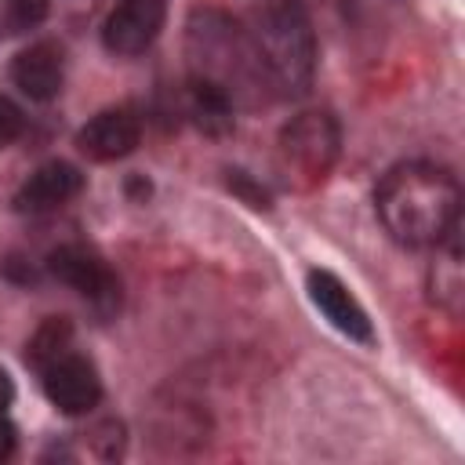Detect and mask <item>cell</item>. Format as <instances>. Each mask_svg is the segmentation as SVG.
Here are the masks:
<instances>
[{
	"label": "cell",
	"instance_id": "2e32d148",
	"mask_svg": "<svg viewBox=\"0 0 465 465\" xmlns=\"http://www.w3.org/2000/svg\"><path fill=\"white\" fill-rule=\"evenodd\" d=\"M22 127H25L22 109H18L11 98H4V94H0V149H4V145H11V142L22 134Z\"/></svg>",
	"mask_w": 465,
	"mask_h": 465
},
{
	"label": "cell",
	"instance_id": "7a4b0ae2",
	"mask_svg": "<svg viewBox=\"0 0 465 465\" xmlns=\"http://www.w3.org/2000/svg\"><path fill=\"white\" fill-rule=\"evenodd\" d=\"M378 214L389 236L403 247H440L458 229V182L432 163H400L378 185Z\"/></svg>",
	"mask_w": 465,
	"mask_h": 465
},
{
	"label": "cell",
	"instance_id": "e0dca14e",
	"mask_svg": "<svg viewBox=\"0 0 465 465\" xmlns=\"http://www.w3.org/2000/svg\"><path fill=\"white\" fill-rule=\"evenodd\" d=\"M11 450H15V425L0 414V461H4Z\"/></svg>",
	"mask_w": 465,
	"mask_h": 465
},
{
	"label": "cell",
	"instance_id": "5b68a950",
	"mask_svg": "<svg viewBox=\"0 0 465 465\" xmlns=\"http://www.w3.org/2000/svg\"><path fill=\"white\" fill-rule=\"evenodd\" d=\"M47 269L54 280L69 283L73 291H80L87 302H94L102 312H109L120 302V280L113 276V269L87 247L80 243H65L58 251H51Z\"/></svg>",
	"mask_w": 465,
	"mask_h": 465
},
{
	"label": "cell",
	"instance_id": "9c48e42d",
	"mask_svg": "<svg viewBox=\"0 0 465 465\" xmlns=\"http://www.w3.org/2000/svg\"><path fill=\"white\" fill-rule=\"evenodd\" d=\"M309 298H312V305L331 320V327H338L345 338H352V341H371V338H374L363 305L349 294V287H345L334 272L312 269V272H309Z\"/></svg>",
	"mask_w": 465,
	"mask_h": 465
},
{
	"label": "cell",
	"instance_id": "6da1fadb",
	"mask_svg": "<svg viewBox=\"0 0 465 465\" xmlns=\"http://www.w3.org/2000/svg\"><path fill=\"white\" fill-rule=\"evenodd\" d=\"M185 51H189L193 84L218 94L229 109L265 102L272 80L262 65L251 33L240 29L229 15L214 7L193 11L185 25Z\"/></svg>",
	"mask_w": 465,
	"mask_h": 465
},
{
	"label": "cell",
	"instance_id": "52a82bcc",
	"mask_svg": "<svg viewBox=\"0 0 465 465\" xmlns=\"http://www.w3.org/2000/svg\"><path fill=\"white\" fill-rule=\"evenodd\" d=\"M163 25V0H120L105 25H102V44L113 54H142Z\"/></svg>",
	"mask_w": 465,
	"mask_h": 465
},
{
	"label": "cell",
	"instance_id": "4fadbf2b",
	"mask_svg": "<svg viewBox=\"0 0 465 465\" xmlns=\"http://www.w3.org/2000/svg\"><path fill=\"white\" fill-rule=\"evenodd\" d=\"M69 338H73V327H69L62 316H54V320H47V323L29 338L25 360H29L33 367H44V363H51L54 356H62V352L69 349Z\"/></svg>",
	"mask_w": 465,
	"mask_h": 465
},
{
	"label": "cell",
	"instance_id": "277c9868",
	"mask_svg": "<svg viewBox=\"0 0 465 465\" xmlns=\"http://www.w3.org/2000/svg\"><path fill=\"white\" fill-rule=\"evenodd\" d=\"M334 156H338V124L327 113H302L280 131L276 142L280 171L302 189L323 182Z\"/></svg>",
	"mask_w": 465,
	"mask_h": 465
},
{
	"label": "cell",
	"instance_id": "8992f818",
	"mask_svg": "<svg viewBox=\"0 0 465 465\" xmlns=\"http://www.w3.org/2000/svg\"><path fill=\"white\" fill-rule=\"evenodd\" d=\"M44 374V392L47 400L62 411V414H84L102 400V381L98 371L91 367V360H84L80 352H62L51 363L40 367Z\"/></svg>",
	"mask_w": 465,
	"mask_h": 465
},
{
	"label": "cell",
	"instance_id": "9a60e30c",
	"mask_svg": "<svg viewBox=\"0 0 465 465\" xmlns=\"http://www.w3.org/2000/svg\"><path fill=\"white\" fill-rule=\"evenodd\" d=\"M47 11V0H7V18L15 29H25V25H36Z\"/></svg>",
	"mask_w": 465,
	"mask_h": 465
},
{
	"label": "cell",
	"instance_id": "5bb4252c",
	"mask_svg": "<svg viewBox=\"0 0 465 465\" xmlns=\"http://www.w3.org/2000/svg\"><path fill=\"white\" fill-rule=\"evenodd\" d=\"M341 7L349 22H356L360 29H371V25L389 22L400 11V0H341Z\"/></svg>",
	"mask_w": 465,
	"mask_h": 465
},
{
	"label": "cell",
	"instance_id": "3957f363",
	"mask_svg": "<svg viewBox=\"0 0 465 465\" xmlns=\"http://www.w3.org/2000/svg\"><path fill=\"white\" fill-rule=\"evenodd\" d=\"M251 40L262 54V65L283 94H305L316 73V36L309 15L294 0H272L258 11Z\"/></svg>",
	"mask_w": 465,
	"mask_h": 465
},
{
	"label": "cell",
	"instance_id": "30bf717a",
	"mask_svg": "<svg viewBox=\"0 0 465 465\" xmlns=\"http://www.w3.org/2000/svg\"><path fill=\"white\" fill-rule=\"evenodd\" d=\"M80 185H84V174H80L73 163L51 160V163L36 167V171L25 178V185L15 193V207H18V211H29V214L51 211V207L73 200V196L80 193Z\"/></svg>",
	"mask_w": 465,
	"mask_h": 465
},
{
	"label": "cell",
	"instance_id": "ac0fdd59",
	"mask_svg": "<svg viewBox=\"0 0 465 465\" xmlns=\"http://www.w3.org/2000/svg\"><path fill=\"white\" fill-rule=\"evenodd\" d=\"M11 400H15V385H11V378H7V371L0 367V411H4V407H7Z\"/></svg>",
	"mask_w": 465,
	"mask_h": 465
},
{
	"label": "cell",
	"instance_id": "8fae6325",
	"mask_svg": "<svg viewBox=\"0 0 465 465\" xmlns=\"http://www.w3.org/2000/svg\"><path fill=\"white\" fill-rule=\"evenodd\" d=\"M11 76L22 87V94H29L33 102H51L62 91V47L51 40L25 47L15 58Z\"/></svg>",
	"mask_w": 465,
	"mask_h": 465
},
{
	"label": "cell",
	"instance_id": "7c38bea8",
	"mask_svg": "<svg viewBox=\"0 0 465 465\" xmlns=\"http://www.w3.org/2000/svg\"><path fill=\"white\" fill-rule=\"evenodd\" d=\"M443 240H447V258H440L436 269H432V298H440L443 305L458 309V298H461V262H458L454 229H450Z\"/></svg>",
	"mask_w": 465,
	"mask_h": 465
},
{
	"label": "cell",
	"instance_id": "ba28073f",
	"mask_svg": "<svg viewBox=\"0 0 465 465\" xmlns=\"http://www.w3.org/2000/svg\"><path fill=\"white\" fill-rule=\"evenodd\" d=\"M142 138V124L131 109H105L98 116H91L80 131H76V145L84 156L105 163V160H120L127 153H134Z\"/></svg>",
	"mask_w": 465,
	"mask_h": 465
}]
</instances>
